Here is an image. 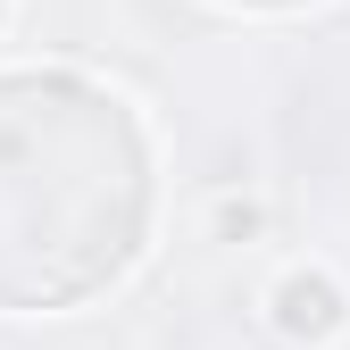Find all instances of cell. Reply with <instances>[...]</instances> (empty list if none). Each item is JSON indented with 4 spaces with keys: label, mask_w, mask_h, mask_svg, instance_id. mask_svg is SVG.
Segmentation results:
<instances>
[{
    "label": "cell",
    "mask_w": 350,
    "mask_h": 350,
    "mask_svg": "<svg viewBox=\"0 0 350 350\" xmlns=\"http://www.w3.org/2000/svg\"><path fill=\"white\" fill-rule=\"evenodd\" d=\"M275 325H284L292 342H325V334L342 325V284H334V275H292V284L275 292Z\"/></svg>",
    "instance_id": "6da1fadb"
}]
</instances>
